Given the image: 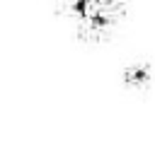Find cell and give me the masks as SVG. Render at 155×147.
<instances>
[{"label":"cell","instance_id":"cell-1","mask_svg":"<svg viewBox=\"0 0 155 147\" xmlns=\"http://www.w3.org/2000/svg\"><path fill=\"white\" fill-rule=\"evenodd\" d=\"M121 82L131 92H145L150 87V82H153V67H150V63H145V60L128 63L124 67V72H121Z\"/></svg>","mask_w":155,"mask_h":147}]
</instances>
